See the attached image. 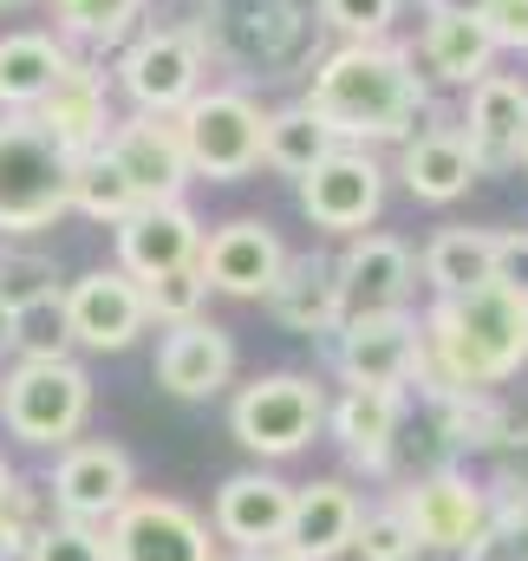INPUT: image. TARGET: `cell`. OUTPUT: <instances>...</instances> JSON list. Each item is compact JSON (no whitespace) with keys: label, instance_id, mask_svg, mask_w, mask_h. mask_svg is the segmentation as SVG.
<instances>
[{"label":"cell","instance_id":"cell-45","mask_svg":"<svg viewBox=\"0 0 528 561\" xmlns=\"http://www.w3.org/2000/svg\"><path fill=\"white\" fill-rule=\"evenodd\" d=\"M7 483H13V470H7V463H0V490H7Z\"/></svg>","mask_w":528,"mask_h":561},{"label":"cell","instance_id":"cell-8","mask_svg":"<svg viewBox=\"0 0 528 561\" xmlns=\"http://www.w3.org/2000/svg\"><path fill=\"white\" fill-rule=\"evenodd\" d=\"M118 79L137 99V112L150 118H176L196 92H203V39L176 33V26H150L137 33L118 59Z\"/></svg>","mask_w":528,"mask_h":561},{"label":"cell","instance_id":"cell-17","mask_svg":"<svg viewBox=\"0 0 528 561\" xmlns=\"http://www.w3.org/2000/svg\"><path fill=\"white\" fill-rule=\"evenodd\" d=\"M340 268V313H398L411 280H417V262L398 236H346V255L333 262Z\"/></svg>","mask_w":528,"mask_h":561},{"label":"cell","instance_id":"cell-36","mask_svg":"<svg viewBox=\"0 0 528 561\" xmlns=\"http://www.w3.org/2000/svg\"><path fill=\"white\" fill-rule=\"evenodd\" d=\"M53 13H59L66 33H79L92 46H112L137 13H144V0H53Z\"/></svg>","mask_w":528,"mask_h":561},{"label":"cell","instance_id":"cell-33","mask_svg":"<svg viewBox=\"0 0 528 561\" xmlns=\"http://www.w3.org/2000/svg\"><path fill=\"white\" fill-rule=\"evenodd\" d=\"M46 503H53V496H46L39 483H20V477L0 490V561H26V549L39 542V529L53 523Z\"/></svg>","mask_w":528,"mask_h":561},{"label":"cell","instance_id":"cell-38","mask_svg":"<svg viewBox=\"0 0 528 561\" xmlns=\"http://www.w3.org/2000/svg\"><path fill=\"white\" fill-rule=\"evenodd\" d=\"M26 561H112V549H105V529H99V523H66V516H53V523L39 529V542L26 549Z\"/></svg>","mask_w":528,"mask_h":561},{"label":"cell","instance_id":"cell-35","mask_svg":"<svg viewBox=\"0 0 528 561\" xmlns=\"http://www.w3.org/2000/svg\"><path fill=\"white\" fill-rule=\"evenodd\" d=\"M137 287H144V313H150V320H163V327L196 320V313H203V300H209V280H203V268H170V275L137 280Z\"/></svg>","mask_w":528,"mask_h":561},{"label":"cell","instance_id":"cell-24","mask_svg":"<svg viewBox=\"0 0 528 561\" xmlns=\"http://www.w3.org/2000/svg\"><path fill=\"white\" fill-rule=\"evenodd\" d=\"M398 176H404V190H411L417 203H457L483 170H477L463 131H444V125H437V131L404 138V150H398Z\"/></svg>","mask_w":528,"mask_h":561},{"label":"cell","instance_id":"cell-25","mask_svg":"<svg viewBox=\"0 0 528 561\" xmlns=\"http://www.w3.org/2000/svg\"><path fill=\"white\" fill-rule=\"evenodd\" d=\"M398 419H404V399H398L392 386H346V399L326 412L333 437L346 444V457L366 463V470H379V463L392 457Z\"/></svg>","mask_w":528,"mask_h":561},{"label":"cell","instance_id":"cell-23","mask_svg":"<svg viewBox=\"0 0 528 561\" xmlns=\"http://www.w3.org/2000/svg\"><path fill=\"white\" fill-rule=\"evenodd\" d=\"M262 300L287 333H307V340H313V333H333V327L346 320V313H340V268H333L326 255H287Z\"/></svg>","mask_w":528,"mask_h":561},{"label":"cell","instance_id":"cell-39","mask_svg":"<svg viewBox=\"0 0 528 561\" xmlns=\"http://www.w3.org/2000/svg\"><path fill=\"white\" fill-rule=\"evenodd\" d=\"M320 20L346 39H386L398 20V0H320Z\"/></svg>","mask_w":528,"mask_h":561},{"label":"cell","instance_id":"cell-22","mask_svg":"<svg viewBox=\"0 0 528 561\" xmlns=\"http://www.w3.org/2000/svg\"><path fill=\"white\" fill-rule=\"evenodd\" d=\"M33 118H39L59 144H72L79 157L99 150V144L112 138V92H105V72L85 66V59H72V66L53 79V92L33 105Z\"/></svg>","mask_w":528,"mask_h":561},{"label":"cell","instance_id":"cell-1","mask_svg":"<svg viewBox=\"0 0 528 561\" xmlns=\"http://www.w3.org/2000/svg\"><path fill=\"white\" fill-rule=\"evenodd\" d=\"M528 366V300L483 280L463 294H437L424 313V359L411 379H431V399L463 386H503Z\"/></svg>","mask_w":528,"mask_h":561},{"label":"cell","instance_id":"cell-3","mask_svg":"<svg viewBox=\"0 0 528 561\" xmlns=\"http://www.w3.org/2000/svg\"><path fill=\"white\" fill-rule=\"evenodd\" d=\"M72 144H59L33 112H0V236L53 229L72 209Z\"/></svg>","mask_w":528,"mask_h":561},{"label":"cell","instance_id":"cell-47","mask_svg":"<svg viewBox=\"0 0 528 561\" xmlns=\"http://www.w3.org/2000/svg\"><path fill=\"white\" fill-rule=\"evenodd\" d=\"M0 7H26V0H0Z\"/></svg>","mask_w":528,"mask_h":561},{"label":"cell","instance_id":"cell-5","mask_svg":"<svg viewBox=\"0 0 528 561\" xmlns=\"http://www.w3.org/2000/svg\"><path fill=\"white\" fill-rule=\"evenodd\" d=\"M262 105L249 92H196L176 112V138L190 157V176L209 183H242L262 163Z\"/></svg>","mask_w":528,"mask_h":561},{"label":"cell","instance_id":"cell-11","mask_svg":"<svg viewBox=\"0 0 528 561\" xmlns=\"http://www.w3.org/2000/svg\"><path fill=\"white\" fill-rule=\"evenodd\" d=\"M398 510L411 516V529H417V549L463 561V549L483 536V523H490L496 496H490L483 483H470V477L444 470V477H424V483H411V490L398 496Z\"/></svg>","mask_w":528,"mask_h":561},{"label":"cell","instance_id":"cell-9","mask_svg":"<svg viewBox=\"0 0 528 561\" xmlns=\"http://www.w3.org/2000/svg\"><path fill=\"white\" fill-rule=\"evenodd\" d=\"M46 496H53V510H59L66 523H99V529H105V523L137 496V470L118 444H105V437H85V444H79V437H72V444L59 450V463H53Z\"/></svg>","mask_w":528,"mask_h":561},{"label":"cell","instance_id":"cell-46","mask_svg":"<svg viewBox=\"0 0 528 561\" xmlns=\"http://www.w3.org/2000/svg\"><path fill=\"white\" fill-rule=\"evenodd\" d=\"M523 170H528V138H523Z\"/></svg>","mask_w":528,"mask_h":561},{"label":"cell","instance_id":"cell-42","mask_svg":"<svg viewBox=\"0 0 528 561\" xmlns=\"http://www.w3.org/2000/svg\"><path fill=\"white\" fill-rule=\"evenodd\" d=\"M528 496V424L503 437V463H496V503Z\"/></svg>","mask_w":528,"mask_h":561},{"label":"cell","instance_id":"cell-19","mask_svg":"<svg viewBox=\"0 0 528 561\" xmlns=\"http://www.w3.org/2000/svg\"><path fill=\"white\" fill-rule=\"evenodd\" d=\"M528 138V85L509 72H483L470 85V112H463V144L477 157V170H503L523 157Z\"/></svg>","mask_w":528,"mask_h":561},{"label":"cell","instance_id":"cell-32","mask_svg":"<svg viewBox=\"0 0 528 561\" xmlns=\"http://www.w3.org/2000/svg\"><path fill=\"white\" fill-rule=\"evenodd\" d=\"M437 419H444V437L463 444V450H490L509 437V419L496 399H483V386H463V392H444L437 399Z\"/></svg>","mask_w":528,"mask_h":561},{"label":"cell","instance_id":"cell-7","mask_svg":"<svg viewBox=\"0 0 528 561\" xmlns=\"http://www.w3.org/2000/svg\"><path fill=\"white\" fill-rule=\"evenodd\" d=\"M300 209L326 236H366L386 209V163L366 144H333L307 176H300Z\"/></svg>","mask_w":528,"mask_h":561},{"label":"cell","instance_id":"cell-6","mask_svg":"<svg viewBox=\"0 0 528 561\" xmlns=\"http://www.w3.org/2000/svg\"><path fill=\"white\" fill-rule=\"evenodd\" d=\"M326 424V392L307 373H267L255 386L236 392L229 405V431L242 450L255 457H300Z\"/></svg>","mask_w":528,"mask_h":561},{"label":"cell","instance_id":"cell-20","mask_svg":"<svg viewBox=\"0 0 528 561\" xmlns=\"http://www.w3.org/2000/svg\"><path fill=\"white\" fill-rule=\"evenodd\" d=\"M287 510H294V483L267 477V470H236L216 490V536L236 549H280Z\"/></svg>","mask_w":528,"mask_h":561},{"label":"cell","instance_id":"cell-21","mask_svg":"<svg viewBox=\"0 0 528 561\" xmlns=\"http://www.w3.org/2000/svg\"><path fill=\"white\" fill-rule=\"evenodd\" d=\"M353 529H359V496L346 483H307V490H294V510H287V529H280V556L333 561L353 549Z\"/></svg>","mask_w":528,"mask_h":561},{"label":"cell","instance_id":"cell-31","mask_svg":"<svg viewBox=\"0 0 528 561\" xmlns=\"http://www.w3.org/2000/svg\"><path fill=\"white\" fill-rule=\"evenodd\" d=\"M46 300H59V268L33 249H0V327Z\"/></svg>","mask_w":528,"mask_h":561},{"label":"cell","instance_id":"cell-41","mask_svg":"<svg viewBox=\"0 0 528 561\" xmlns=\"http://www.w3.org/2000/svg\"><path fill=\"white\" fill-rule=\"evenodd\" d=\"M490 280L528 300V229H509V236H496V268H490Z\"/></svg>","mask_w":528,"mask_h":561},{"label":"cell","instance_id":"cell-28","mask_svg":"<svg viewBox=\"0 0 528 561\" xmlns=\"http://www.w3.org/2000/svg\"><path fill=\"white\" fill-rule=\"evenodd\" d=\"M496 268V236L490 229H444L431 236L424 249V280L437 294H463V287H483Z\"/></svg>","mask_w":528,"mask_h":561},{"label":"cell","instance_id":"cell-26","mask_svg":"<svg viewBox=\"0 0 528 561\" xmlns=\"http://www.w3.org/2000/svg\"><path fill=\"white\" fill-rule=\"evenodd\" d=\"M66 66L72 53L53 33H7L0 39V112H33Z\"/></svg>","mask_w":528,"mask_h":561},{"label":"cell","instance_id":"cell-30","mask_svg":"<svg viewBox=\"0 0 528 561\" xmlns=\"http://www.w3.org/2000/svg\"><path fill=\"white\" fill-rule=\"evenodd\" d=\"M72 209H79V216H92V222H105V229H118V222L137 209V190L125 183V170H118L105 150H85V157H79Z\"/></svg>","mask_w":528,"mask_h":561},{"label":"cell","instance_id":"cell-10","mask_svg":"<svg viewBox=\"0 0 528 561\" xmlns=\"http://www.w3.org/2000/svg\"><path fill=\"white\" fill-rule=\"evenodd\" d=\"M105 549L112 561H216L209 523L176 496H131L105 523Z\"/></svg>","mask_w":528,"mask_h":561},{"label":"cell","instance_id":"cell-13","mask_svg":"<svg viewBox=\"0 0 528 561\" xmlns=\"http://www.w3.org/2000/svg\"><path fill=\"white\" fill-rule=\"evenodd\" d=\"M340 333V373H346V386H404L411 373H417V359H424V327L398 307V313H353V320H340L333 327Z\"/></svg>","mask_w":528,"mask_h":561},{"label":"cell","instance_id":"cell-29","mask_svg":"<svg viewBox=\"0 0 528 561\" xmlns=\"http://www.w3.org/2000/svg\"><path fill=\"white\" fill-rule=\"evenodd\" d=\"M333 144L340 138H333L307 105H287V112H274V118L262 125V163H274L280 176H307Z\"/></svg>","mask_w":528,"mask_h":561},{"label":"cell","instance_id":"cell-44","mask_svg":"<svg viewBox=\"0 0 528 561\" xmlns=\"http://www.w3.org/2000/svg\"><path fill=\"white\" fill-rule=\"evenodd\" d=\"M236 561H294V556H280V549H242Z\"/></svg>","mask_w":528,"mask_h":561},{"label":"cell","instance_id":"cell-14","mask_svg":"<svg viewBox=\"0 0 528 561\" xmlns=\"http://www.w3.org/2000/svg\"><path fill=\"white\" fill-rule=\"evenodd\" d=\"M203 255V222L183 196L170 203H137L131 216L118 222V268L131 280H157L170 268H196Z\"/></svg>","mask_w":528,"mask_h":561},{"label":"cell","instance_id":"cell-15","mask_svg":"<svg viewBox=\"0 0 528 561\" xmlns=\"http://www.w3.org/2000/svg\"><path fill=\"white\" fill-rule=\"evenodd\" d=\"M280 262H287L280 236L267 222H255V216L222 222L216 236H203V255H196L203 280L216 294H236V300H262L267 287H274V275H280Z\"/></svg>","mask_w":528,"mask_h":561},{"label":"cell","instance_id":"cell-34","mask_svg":"<svg viewBox=\"0 0 528 561\" xmlns=\"http://www.w3.org/2000/svg\"><path fill=\"white\" fill-rule=\"evenodd\" d=\"M353 549L359 561H417V529L398 503H379V510H359V529H353Z\"/></svg>","mask_w":528,"mask_h":561},{"label":"cell","instance_id":"cell-16","mask_svg":"<svg viewBox=\"0 0 528 561\" xmlns=\"http://www.w3.org/2000/svg\"><path fill=\"white\" fill-rule=\"evenodd\" d=\"M118 170H125V183L137 190V203H170V196H183V183H190V157H183V138H176V125L170 118H131V125H112V138L99 144Z\"/></svg>","mask_w":528,"mask_h":561},{"label":"cell","instance_id":"cell-18","mask_svg":"<svg viewBox=\"0 0 528 561\" xmlns=\"http://www.w3.org/2000/svg\"><path fill=\"white\" fill-rule=\"evenodd\" d=\"M229 379H236V340H229L216 320L196 313V320H183V327L163 333V346H157V386H163V392L203 405V399H216Z\"/></svg>","mask_w":528,"mask_h":561},{"label":"cell","instance_id":"cell-40","mask_svg":"<svg viewBox=\"0 0 528 561\" xmlns=\"http://www.w3.org/2000/svg\"><path fill=\"white\" fill-rule=\"evenodd\" d=\"M483 26H490L496 53H503V46H509V53H528V0H490V7H483Z\"/></svg>","mask_w":528,"mask_h":561},{"label":"cell","instance_id":"cell-37","mask_svg":"<svg viewBox=\"0 0 528 561\" xmlns=\"http://www.w3.org/2000/svg\"><path fill=\"white\" fill-rule=\"evenodd\" d=\"M463 561H528V496H509L490 510L483 536L463 549Z\"/></svg>","mask_w":528,"mask_h":561},{"label":"cell","instance_id":"cell-2","mask_svg":"<svg viewBox=\"0 0 528 561\" xmlns=\"http://www.w3.org/2000/svg\"><path fill=\"white\" fill-rule=\"evenodd\" d=\"M340 144H386L404 138L424 112V79L411 53L392 39H346L313 66V85L300 99Z\"/></svg>","mask_w":528,"mask_h":561},{"label":"cell","instance_id":"cell-12","mask_svg":"<svg viewBox=\"0 0 528 561\" xmlns=\"http://www.w3.org/2000/svg\"><path fill=\"white\" fill-rule=\"evenodd\" d=\"M59 313H66V333H72V346H92V353H125L137 333H144V287H137L125 268H92V275H79L66 287V300H59Z\"/></svg>","mask_w":528,"mask_h":561},{"label":"cell","instance_id":"cell-43","mask_svg":"<svg viewBox=\"0 0 528 561\" xmlns=\"http://www.w3.org/2000/svg\"><path fill=\"white\" fill-rule=\"evenodd\" d=\"M431 13H457V20H483V7L490 0H424Z\"/></svg>","mask_w":528,"mask_h":561},{"label":"cell","instance_id":"cell-27","mask_svg":"<svg viewBox=\"0 0 528 561\" xmlns=\"http://www.w3.org/2000/svg\"><path fill=\"white\" fill-rule=\"evenodd\" d=\"M496 59V39L483 20H457V13H431L424 26V66L444 79V85H477Z\"/></svg>","mask_w":528,"mask_h":561},{"label":"cell","instance_id":"cell-4","mask_svg":"<svg viewBox=\"0 0 528 561\" xmlns=\"http://www.w3.org/2000/svg\"><path fill=\"white\" fill-rule=\"evenodd\" d=\"M85 419H92V379L66 353L59 359H20L0 379V424H7V437H20L33 450H66L85 431Z\"/></svg>","mask_w":528,"mask_h":561}]
</instances>
